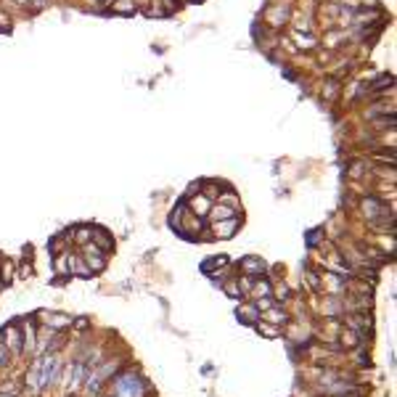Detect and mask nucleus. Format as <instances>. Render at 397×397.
Returning a JSON list of instances; mask_svg holds the SVG:
<instances>
[{"instance_id":"nucleus-15","label":"nucleus","mask_w":397,"mask_h":397,"mask_svg":"<svg viewBox=\"0 0 397 397\" xmlns=\"http://www.w3.org/2000/svg\"><path fill=\"white\" fill-rule=\"evenodd\" d=\"M268 318H270V320H276V323H286V315L278 313V310H273V307H270V315H268Z\"/></svg>"},{"instance_id":"nucleus-12","label":"nucleus","mask_w":397,"mask_h":397,"mask_svg":"<svg viewBox=\"0 0 397 397\" xmlns=\"http://www.w3.org/2000/svg\"><path fill=\"white\" fill-rule=\"evenodd\" d=\"M238 318H244V320H249V323L254 326V323H257V310H254V307H247V310H238Z\"/></svg>"},{"instance_id":"nucleus-1","label":"nucleus","mask_w":397,"mask_h":397,"mask_svg":"<svg viewBox=\"0 0 397 397\" xmlns=\"http://www.w3.org/2000/svg\"><path fill=\"white\" fill-rule=\"evenodd\" d=\"M117 397H143V384L133 373L122 376L117 381Z\"/></svg>"},{"instance_id":"nucleus-16","label":"nucleus","mask_w":397,"mask_h":397,"mask_svg":"<svg viewBox=\"0 0 397 397\" xmlns=\"http://www.w3.org/2000/svg\"><path fill=\"white\" fill-rule=\"evenodd\" d=\"M225 294L236 299V297H241V289H236V286H233V281H231V283H228V286H225Z\"/></svg>"},{"instance_id":"nucleus-17","label":"nucleus","mask_w":397,"mask_h":397,"mask_svg":"<svg viewBox=\"0 0 397 397\" xmlns=\"http://www.w3.org/2000/svg\"><path fill=\"white\" fill-rule=\"evenodd\" d=\"M254 292H257V294H262V297H268V294H270V289H268L265 281H259V283L254 286Z\"/></svg>"},{"instance_id":"nucleus-10","label":"nucleus","mask_w":397,"mask_h":397,"mask_svg":"<svg viewBox=\"0 0 397 397\" xmlns=\"http://www.w3.org/2000/svg\"><path fill=\"white\" fill-rule=\"evenodd\" d=\"M225 262H228V259H225V257H209V259H204V265H202V270H204V273H209L212 268H223Z\"/></svg>"},{"instance_id":"nucleus-24","label":"nucleus","mask_w":397,"mask_h":397,"mask_svg":"<svg viewBox=\"0 0 397 397\" xmlns=\"http://www.w3.org/2000/svg\"><path fill=\"white\" fill-rule=\"evenodd\" d=\"M32 3H35V8L40 11V8H45V0H32Z\"/></svg>"},{"instance_id":"nucleus-25","label":"nucleus","mask_w":397,"mask_h":397,"mask_svg":"<svg viewBox=\"0 0 397 397\" xmlns=\"http://www.w3.org/2000/svg\"><path fill=\"white\" fill-rule=\"evenodd\" d=\"M16 3H29V0H16Z\"/></svg>"},{"instance_id":"nucleus-4","label":"nucleus","mask_w":397,"mask_h":397,"mask_svg":"<svg viewBox=\"0 0 397 397\" xmlns=\"http://www.w3.org/2000/svg\"><path fill=\"white\" fill-rule=\"evenodd\" d=\"M363 212H365L371 220H376V217H381V215H387V207H381L376 198H365V202H363Z\"/></svg>"},{"instance_id":"nucleus-7","label":"nucleus","mask_w":397,"mask_h":397,"mask_svg":"<svg viewBox=\"0 0 397 397\" xmlns=\"http://www.w3.org/2000/svg\"><path fill=\"white\" fill-rule=\"evenodd\" d=\"M241 268H244V273H262L265 262H262V259H257V257H247L241 262Z\"/></svg>"},{"instance_id":"nucleus-18","label":"nucleus","mask_w":397,"mask_h":397,"mask_svg":"<svg viewBox=\"0 0 397 397\" xmlns=\"http://www.w3.org/2000/svg\"><path fill=\"white\" fill-rule=\"evenodd\" d=\"M87 236H90V228H80V231H77V244H85Z\"/></svg>"},{"instance_id":"nucleus-26","label":"nucleus","mask_w":397,"mask_h":397,"mask_svg":"<svg viewBox=\"0 0 397 397\" xmlns=\"http://www.w3.org/2000/svg\"><path fill=\"white\" fill-rule=\"evenodd\" d=\"M0 397H8V394H0Z\"/></svg>"},{"instance_id":"nucleus-14","label":"nucleus","mask_w":397,"mask_h":397,"mask_svg":"<svg viewBox=\"0 0 397 397\" xmlns=\"http://www.w3.org/2000/svg\"><path fill=\"white\" fill-rule=\"evenodd\" d=\"M254 326H257V331H262L265 337H270V339H273V337H278V334H281V331H276V328H268V326H259V323H254Z\"/></svg>"},{"instance_id":"nucleus-19","label":"nucleus","mask_w":397,"mask_h":397,"mask_svg":"<svg viewBox=\"0 0 397 397\" xmlns=\"http://www.w3.org/2000/svg\"><path fill=\"white\" fill-rule=\"evenodd\" d=\"M307 238H310V241H307L310 247H315V244H318V238H320V228H318V231H310V233H307Z\"/></svg>"},{"instance_id":"nucleus-2","label":"nucleus","mask_w":397,"mask_h":397,"mask_svg":"<svg viewBox=\"0 0 397 397\" xmlns=\"http://www.w3.org/2000/svg\"><path fill=\"white\" fill-rule=\"evenodd\" d=\"M90 233L96 236V244H93V247H98L101 252H109V249H114V241H112V236L106 233L103 228H93V231H90Z\"/></svg>"},{"instance_id":"nucleus-6","label":"nucleus","mask_w":397,"mask_h":397,"mask_svg":"<svg viewBox=\"0 0 397 397\" xmlns=\"http://www.w3.org/2000/svg\"><path fill=\"white\" fill-rule=\"evenodd\" d=\"M45 323H51L53 331H61V328L72 326V318H67V315H45Z\"/></svg>"},{"instance_id":"nucleus-9","label":"nucleus","mask_w":397,"mask_h":397,"mask_svg":"<svg viewBox=\"0 0 397 397\" xmlns=\"http://www.w3.org/2000/svg\"><path fill=\"white\" fill-rule=\"evenodd\" d=\"M236 215V209L233 207H215V209H212V217H215L217 223L220 220H228V217H233Z\"/></svg>"},{"instance_id":"nucleus-8","label":"nucleus","mask_w":397,"mask_h":397,"mask_svg":"<svg viewBox=\"0 0 397 397\" xmlns=\"http://www.w3.org/2000/svg\"><path fill=\"white\" fill-rule=\"evenodd\" d=\"M8 347H11V352H21V347H24L16 328H8Z\"/></svg>"},{"instance_id":"nucleus-3","label":"nucleus","mask_w":397,"mask_h":397,"mask_svg":"<svg viewBox=\"0 0 397 397\" xmlns=\"http://www.w3.org/2000/svg\"><path fill=\"white\" fill-rule=\"evenodd\" d=\"M349 328L358 331V334H368L371 331V318L368 315H349Z\"/></svg>"},{"instance_id":"nucleus-11","label":"nucleus","mask_w":397,"mask_h":397,"mask_svg":"<svg viewBox=\"0 0 397 397\" xmlns=\"http://www.w3.org/2000/svg\"><path fill=\"white\" fill-rule=\"evenodd\" d=\"M37 342H35V328L32 326H27L24 328V349H35Z\"/></svg>"},{"instance_id":"nucleus-22","label":"nucleus","mask_w":397,"mask_h":397,"mask_svg":"<svg viewBox=\"0 0 397 397\" xmlns=\"http://www.w3.org/2000/svg\"><path fill=\"white\" fill-rule=\"evenodd\" d=\"M342 342H347V344H358V337H355V334H344Z\"/></svg>"},{"instance_id":"nucleus-21","label":"nucleus","mask_w":397,"mask_h":397,"mask_svg":"<svg viewBox=\"0 0 397 397\" xmlns=\"http://www.w3.org/2000/svg\"><path fill=\"white\" fill-rule=\"evenodd\" d=\"M11 276H13V268H11V265H6V268H3V281L8 283V281H11Z\"/></svg>"},{"instance_id":"nucleus-13","label":"nucleus","mask_w":397,"mask_h":397,"mask_svg":"<svg viewBox=\"0 0 397 397\" xmlns=\"http://www.w3.org/2000/svg\"><path fill=\"white\" fill-rule=\"evenodd\" d=\"M220 202H223V204H231V207H236V204H238V196H236L233 191H228V193H223V196H220Z\"/></svg>"},{"instance_id":"nucleus-5","label":"nucleus","mask_w":397,"mask_h":397,"mask_svg":"<svg viewBox=\"0 0 397 397\" xmlns=\"http://www.w3.org/2000/svg\"><path fill=\"white\" fill-rule=\"evenodd\" d=\"M238 228V220H233V217H228V220H220V223H215V233L217 236H233V231Z\"/></svg>"},{"instance_id":"nucleus-20","label":"nucleus","mask_w":397,"mask_h":397,"mask_svg":"<svg viewBox=\"0 0 397 397\" xmlns=\"http://www.w3.org/2000/svg\"><path fill=\"white\" fill-rule=\"evenodd\" d=\"M257 307H262V310H270V307H273V299H270V297H262V302H259Z\"/></svg>"},{"instance_id":"nucleus-23","label":"nucleus","mask_w":397,"mask_h":397,"mask_svg":"<svg viewBox=\"0 0 397 397\" xmlns=\"http://www.w3.org/2000/svg\"><path fill=\"white\" fill-rule=\"evenodd\" d=\"M6 360H8V349H6V347H0V365H3Z\"/></svg>"}]
</instances>
